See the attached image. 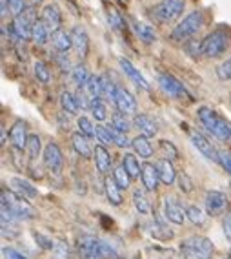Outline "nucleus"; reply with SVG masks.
Wrapping results in <instances>:
<instances>
[{"mask_svg":"<svg viewBox=\"0 0 231 259\" xmlns=\"http://www.w3.org/2000/svg\"><path fill=\"white\" fill-rule=\"evenodd\" d=\"M197 115H199V120L202 122L204 128L208 130V132H211L217 139H220V141L231 139V126L227 124V120L222 119L215 110H211V108H208V106H200L199 111H197Z\"/></svg>","mask_w":231,"mask_h":259,"instance_id":"nucleus-1","label":"nucleus"},{"mask_svg":"<svg viewBox=\"0 0 231 259\" xmlns=\"http://www.w3.org/2000/svg\"><path fill=\"white\" fill-rule=\"evenodd\" d=\"M0 206L8 210V212H10L15 219H19V221H28V219L35 218V208L28 203V199L20 197V195L15 194V192L2 190V204H0Z\"/></svg>","mask_w":231,"mask_h":259,"instance_id":"nucleus-2","label":"nucleus"},{"mask_svg":"<svg viewBox=\"0 0 231 259\" xmlns=\"http://www.w3.org/2000/svg\"><path fill=\"white\" fill-rule=\"evenodd\" d=\"M186 0H162L149 10V17L157 24H173L182 15Z\"/></svg>","mask_w":231,"mask_h":259,"instance_id":"nucleus-3","label":"nucleus"},{"mask_svg":"<svg viewBox=\"0 0 231 259\" xmlns=\"http://www.w3.org/2000/svg\"><path fill=\"white\" fill-rule=\"evenodd\" d=\"M181 254L184 259H209L213 243L204 236H190L181 243Z\"/></svg>","mask_w":231,"mask_h":259,"instance_id":"nucleus-4","label":"nucleus"},{"mask_svg":"<svg viewBox=\"0 0 231 259\" xmlns=\"http://www.w3.org/2000/svg\"><path fill=\"white\" fill-rule=\"evenodd\" d=\"M202 26H204V13L200 10H195L173 28L171 38L177 42L188 40V38L195 37V35L202 29Z\"/></svg>","mask_w":231,"mask_h":259,"instance_id":"nucleus-5","label":"nucleus"},{"mask_svg":"<svg viewBox=\"0 0 231 259\" xmlns=\"http://www.w3.org/2000/svg\"><path fill=\"white\" fill-rule=\"evenodd\" d=\"M38 20L35 6H28L19 17L13 19V33L19 40H29L33 33V26Z\"/></svg>","mask_w":231,"mask_h":259,"instance_id":"nucleus-6","label":"nucleus"},{"mask_svg":"<svg viewBox=\"0 0 231 259\" xmlns=\"http://www.w3.org/2000/svg\"><path fill=\"white\" fill-rule=\"evenodd\" d=\"M229 46V37L224 29H215L202 40V53L209 59H217Z\"/></svg>","mask_w":231,"mask_h":259,"instance_id":"nucleus-7","label":"nucleus"},{"mask_svg":"<svg viewBox=\"0 0 231 259\" xmlns=\"http://www.w3.org/2000/svg\"><path fill=\"white\" fill-rule=\"evenodd\" d=\"M158 86L162 88V92L169 95L173 99H184L190 97L188 90L184 88V84L181 80H177L173 75L169 73H158Z\"/></svg>","mask_w":231,"mask_h":259,"instance_id":"nucleus-8","label":"nucleus"},{"mask_svg":"<svg viewBox=\"0 0 231 259\" xmlns=\"http://www.w3.org/2000/svg\"><path fill=\"white\" fill-rule=\"evenodd\" d=\"M111 101L115 102L117 110L124 113V115H135L137 113V101H135V97L128 90L121 88V86H117L115 95H113Z\"/></svg>","mask_w":231,"mask_h":259,"instance_id":"nucleus-9","label":"nucleus"},{"mask_svg":"<svg viewBox=\"0 0 231 259\" xmlns=\"http://www.w3.org/2000/svg\"><path fill=\"white\" fill-rule=\"evenodd\" d=\"M44 164L47 166V170H51L53 174H61L62 166H64V157H62V152L59 148L56 143H47L46 148H44Z\"/></svg>","mask_w":231,"mask_h":259,"instance_id":"nucleus-10","label":"nucleus"},{"mask_svg":"<svg viewBox=\"0 0 231 259\" xmlns=\"http://www.w3.org/2000/svg\"><path fill=\"white\" fill-rule=\"evenodd\" d=\"M79 252L82 259H104L100 250V239L95 236L79 237Z\"/></svg>","mask_w":231,"mask_h":259,"instance_id":"nucleus-11","label":"nucleus"},{"mask_svg":"<svg viewBox=\"0 0 231 259\" xmlns=\"http://www.w3.org/2000/svg\"><path fill=\"white\" fill-rule=\"evenodd\" d=\"M40 20L47 26L51 33L56 31V29H62V13H61V8L55 4V2H49L42 8L40 11Z\"/></svg>","mask_w":231,"mask_h":259,"instance_id":"nucleus-12","label":"nucleus"},{"mask_svg":"<svg viewBox=\"0 0 231 259\" xmlns=\"http://www.w3.org/2000/svg\"><path fill=\"white\" fill-rule=\"evenodd\" d=\"M164 215L167 218V221H171L173 225H182L186 221V210L182 208V204L175 199V197H166L164 199Z\"/></svg>","mask_w":231,"mask_h":259,"instance_id":"nucleus-13","label":"nucleus"},{"mask_svg":"<svg viewBox=\"0 0 231 259\" xmlns=\"http://www.w3.org/2000/svg\"><path fill=\"white\" fill-rule=\"evenodd\" d=\"M226 208H227L226 194L217 192V190H211V192L206 194V212L209 215H220Z\"/></svg>","mask_w":231,"mask_h":259,"instance_id":"nucleus-14","label":"nucleus"},{"mask_svg":"<svg viewBox=\"0 0 231 259\" xmlns=\"http://www.w3.org/2000/svg\"><path fill=\"white\" fill-rule=\"evenodd\" d=\"M28 124L24 122L22 119L15 120V124L11 126V132H10V141L13 144L15 150H26L28 146Z\"/></svg>","mask_w":231,"mask_h":259,"instance_id":"nucleus-15","label":"nucleus"},{"mask_svg":"<svg viewBox=\"0 0 231 259\" xmlns=\"http://www.w3.org/2000/svg\"><path fill=\"white\" fill-rule=\"evenodd\" d=\"M190 137H191V143H193V146L197 150H199L200 153H202L204 157L209 159V161L218 162V152H217V148H215V146H213V144L209 143V141L206 139V137H204L202 134H199V132H191Z\"/></svg>","mask_w":231,"mask_h":259,"instance_id":"nucleus-16","label":"nucleus"},{"mask_svg":"<svg viewBox=\"0 0 231 259\" xmlns=\"http://www.w3.org/2000/svg\"><path fill=\"white\" fill-rule=\"evenodd\" d=\"M71 38H73V50L77 51V55L80 59H86L89 53V37L86 29L80 28V26H75L71 29Z\"/></svg>","mask_w":231,"mask_h":259,"instance_id":"nucleus-17","label":"nucleus"},{"mask_svg":"<svg viewBox=\"0 0 231 259\" xmlns=\"http://www.w3.org/2000/svg\"><path fill=\"white\" fill-rule=\"evenodd\" d=\"M11 188H13L15 194H19L20 197H24V199H35L38 195V190L37 186H33L29 181L22 179V177H13V179L10 181Z\"/></svg>","mask_w":231,"mask_h":259,"instance_id":"nucleus-18","label":"nucleus"},{"mask_svg":"<svg viewBox=\"0 0 231 259\" xmlns=\"http://www.w3.org/2000/svg\"><path fill=\"white\" fill-rule=\"evenodd\" d=\"M119 64H121L122 71L128 75V79H130L131 82H135L137 86H139V88H142V90H146V92H148V90H149L148 80L144 79V75L140 73V71L137 70L133 64H131L130 60H128V59H119Z\"/></svg>","mask_w":231,"mask_h":259,"instance_id":"nucleus-19","label":"nucleus"},{"mask_svg":"<svg viewBox=\"0 0 231 259\" xmlns=\"http://www.w3.org/2000/svg\"><path fill=\"white\" fill-rule=\"evenodd\" d=\"M133 126L139 130L140 135H146V137L157 135V132H158L157 122H155V120H153L149 115H146V113H139V115H135Z\"/></svg>","mask_w":231,"mask_h":259,"instance_id":"nucleus-20","label":"nucleus"},{"mask_svg":"<svg viewBox=\"0 0 231 259\" xmlns=\"http://www.w3.org/2000/svg\"><path fill=\"white\" fill-rule=\"evenodd\" d=\"M93 159H95L97 170L100 171V174H107V171H109L113 159H111V153L107 152L104 144H97V146H95V150H93Z\"/></svg>","mask_w":231,"mask_h":259,"instance_id":"nucleus-21","label":"nucleus"},{"mask_svg":"<svg viewBox=\"0 0 231 259\" xmlns=\"http://www.w3.org/2000/svg\"><path fill=\"white\" fill-rule=\"evenodd\" d=\"M140 177H142V185L144 188L148 190V192H155L158 186V171H157V166L155 164H149V162H144L142 164V174H140Z\"/></svg>","mask_w":231,"mask_h":259,"instance_id":"nucleus-22","label":"nucleus"},{"mask_svg":"<svg viewBox=\"0 0 231 259\" xmlns=\"http://www.w3.org/2000/svg\"><path fill=\"white\" fill-rule=\"evenodd\" d=\"M51 44L55 46V50L59 51V53H68V51L73 48L71 33L64 31V29H56V31L51 33Z\"/></svg>","mask_w":231,"mask_h":259,"instance_id":"nucleus-23","label":"nucleus"},{"mask_svg":"<svg viewBox=\"0 0 231 259\" xmlns=\"http://www.w3.org/2000/svg\"><path fill=\"white\" fill-rule=\"evenodd\" d=\"M155 166H157L160 183H164V185H167V186H169L171 183H175L177 171H175V168H173V164H171V161H167V159H160Z\"/></svg>","mask_w":231,"mask_h":259,"instance_id":"nucleus-24","label":"nucleus"},{"mask_svg":"<svg viewBox=\"0 0 231 259\" xmlns=\"http://www.w3.org/2000/svg\"><path fill=\"white\" fill-rule=\"evenodd\" d=\"M71 144H73L75 152L79 153L80 157H89V155L93 153L89 139L86 137V135L80 134V132H75V134L71 135Z\"/></svg>","mask_w":231,"mask_h":259,"instance_id":"nucleus-25","label":"nucleus"},{"mask_svg":"<svg viewBox=\"0 0 231 259\" xmlns=\"http://www.w3.org/2000/svg\"><path fill=\"white\" fill-rule=\"evenodd\" d=\"M104 192H106V197L113 206H121L122 204V194L119 185L115 183L113 177H106L104 179Z\"/></svg>","mask_w":231,"mask_h":259,"instance_id":"nucleus-26","label":"nucleus"},{"mask_svg":"<svg viewBox=\"0 0 231 259\" xmlns=\"http://www.w3.org/2000/svg\"><path fill=\"white\" fill-rule=\"evenodd\" d=\"M131 146H133L135 153L142 159H149L153 155V144H151V141H149V137H146V135L135 137Z\"/></svg>","mask_w":231,"mask_h":259,"instance_id":"nucleus-27","label":"nucleus"},{"mask_svg":"<svg viewBox=\"0 0 231 259\" xmlns=\"http://www.w3.org/2000/svg\"><path fill=\"white\" fill-rule=\"evenodd\" d=\"M148 232H149V236L155 237V239H160V241L173 239V230H171L167 225H164L162 221L149 223V225H148Z\"/></svg>","mask_w":231,"mask_h":259,"instance_id":"nucleus-28","label":"nucleus"},{"mask_svg":"<svg viewBox=\"0 0 231 259\" xmlns=\"http://www.w3.org/2000/svg\"><path fill=\"white\" fill-rule=\"evenodd\" d=\"M49 29H47V26L44 22H42L40 19L35 22V26H33V33H31V40L35 42V44H38V46H44L47 40H49Z\"/></svg>","mask_w":231,"mask_h":259,"instance_id":"nucleus-29","label":"nucleus"},{"mask_svg":"<svg viewBox=\"0 0 231 259\" xmlns=\"http://www.w3.org/2000/svg\"><path fill=\"white\" fill-rule=\"evenodd\" d=\"M133 29H135V33H137V37H139L140 40L146 42V44H151V42L157 40L155 29H153V26H149V24L135 22V24H133Z\"/></svg>","mask_w":231,"mask_h":259,"instance_id":"nucleus-30","label":"nucleus"},{"mask_svg":"<svg viewBox=\"0 0 231 259\" xmlns=\"http://www.w3.org/2000/svg\"><path fill=\"white\" fill-rule=\"evenodd\" d=\"M133 204L140 213L151 212V203H149L148 195H146V192H144L142 188H137L133 192Z\"/></svg>","mask_w":231,"mask_h":259,"instance_id":"nucleus-31","label":"nucleus"},{"mask_svg":"<svg viewBox=\"0 0 231 259\" xmlns=\"http://www.w3.org/2000/svg\"><path fill=\"white\" fill-rule=\"evenodd\" d=\"M122 166L124 170L130 174V177H139V174H142V166L139 164V159L135 157L133 153H126L124 157H122Z\"/></svg>","mask_w":231,"mask_h":259,"instance_id":"nucleus-32","label":"nucleus"},{"mask_svg":"<svg viewBox=\"0 0 231 259\" xmlns=\"http://www.w3.org/2000/svg\"><path fill=\"white\" fill-rule=\"evenodd\" d=\"M61 106L66 113H70V115H75V113H79V104H77V97H75L73 93L70 92H62L61 93Z\"/></svg>","mask_w":231,"mask_h":259,"instance_id":"nucleus-33","label":"nucleus"},{"mask_svg":"<svg viewBox=\"0 0 231 259\" xmlns=\"http://www.w3.org/2000/svg\"><path fill=\"white\" fill-rule=\"evenodd\" d=\"M33 73H35L37 80H40L42 84H49L51 82V70H49V66H47L46 62L37 60V62L33 64Z\"/></svg>","mask_w":231,"mask_h":259,"instance_id":"nucleus-34","label":"nucleus"},{"mask_svg":"<svg viewBox=\"0 0 231 259\" xmlns=\"http://www.w3.org/2000/svg\"><path fill=\"white\" fill-rule=\"evenodd\" d=\"M71 77H73L75 84H79L80 88H84L86 84H88V80L91 79V75H89L88 68L84 64H79V66H75L73 71H71Z\"/></svg>","mask_w":231,"mask_h":259,"instance_id":"nucleus-35","label":"nucleus"},{"mask_svg":"<svg viewBox=\"0 0 231 259\" xmlns=\"http://www.w3.org/2000/svg\"><path fill=\"white\" fill-rule=\"evenodd\" d=\"M82 90L88 93L91 99H100V95H102L100 77H97V75H91V79L88 80V84H86Z\"/></svg>","mask_w":231,"mask_h":259,"instance_id":"nucleus-36","label":"nucleus"},{"mask_svg":"<svg viewBox=\"0 0 231 259\" xmlns=\"http://www.w3.org/2000/svg\"><path fill=\"white\" fill-rule=\"evenodd\" d=\"M113 179H115V183L119 185V188L121 190H128L130 188V183H131V177L130 174L124 170V166H117L115 170H113Z\"/></svg>","mask_w":231,"mask_h":259,"instance_id":"nucleus-37","label":"nucleus"},{"mask_svg":"<svg viewBox=\"0 0 231 259\" xmlns=\"http://www.w3.org/2000/svg\"><path fill=\"white\" fill-rule=\"evenodd\" d=\"M77 126H79L80 134L86 135L88 139H91V137H97V126H93V122L88 119V117H79V120H77Z\"/></svg>","mask_w":231,"mask_h":259,"instance_id":"nucleus-38","label":"nucleus"},{"mask_svg":"<svg viewBox=\"0 0 231 259\" xmlns=\"http://www.w3.org/2000/svg\"><path fill=\"white\" fill-rule=\"evenodd\" d=\"M111 126L113 128H117L119 132H124V134H128L131 130V120L128 119V115H124V113H115L113 115V119H111Z\"/></svg>","mask_w":231,"mask_h":259,"instance_id":"nucleus-39","label":"nucleus"},{"mask_svg":"<svg viewBox=\"0 0 231 259\" xmlns=\"http://www.w3.org/2000/svg\"><path fill=\"white\" fill-rule=\"evenodd\" d=\"M107 130H109L111 139H113V143H115L117 146H121V148H128V146L133 144V141L128 139V135H126L124 132H119V130L113 128V126H107Z\"/></svg>","mask_w":231,"mask_h":259,"instance_id":"nucleus-40","label":"nucleus"},{"mask_svg":"<svg viewBox=\"0 0 231 259\" xmlns=\"http://www.w3.org/2000/svg\"><path fill=\"white\" fill-rule=\"evenodd\" d=\"M40 148H42V144H40V137H38L37 134L29 135V139H28V146H26V152H28L29 159H37V157H38V153H40Z\"/></svg>","mask_w":231,"mask_h":259,"instance_id":"nucleus-41","label":"nucleus"},{"mask_svg":"<svg viewBox=\"0 0 231 259\" xmlns=\"http://www.w3.org/2000/svg\"><path fill=\"white\" fill-rule=\"evenodd\" d=\"M89 110H91V113L95 115V119H97V120H106V117H107V108H106V104H104V102L100 101V99H93Z\"/></svg>","mask_w":231,"mask_h":259,"instance_id":"nucleus-42","label":"nucleus"},{"mask_svg":"<svg viewBox=\"0 0 231 259\" xmlns=\"http://www.w3.org/2000/svg\"><path fill=\"white\" fill-rule=\"evenodd\" d=\"M186 215H188V219H190L193 225H202L204 223L202 210H200L199 206H195V204H191V206L186 208Z\"/></svg>","mask_w":231,"mask_h":259,"instance_id":"nucleus-43","label":"nucleus"},{"mask_svg":"<svg viewBox=\"0 0 231 259\" xmlns=\"http://www.w3.org/2000/svg\"><path fill=\"white\" fill-rule=\"evenodd\" d=\"M217 77L220 80H231V59L224 60L217 66Z\"/></svg>","mask_w":231,"mask_h":259,"instance_id":"nucleus-44","label":"nucleus"},{"mask_svg":"<svg viewBox=\"0 0 231 259\" xmlns=\"http://www.w3.org/2000/svg\"><path fill=\"white\" fill-rule=\"evenodd\" d=\"M100 86H102V95H106V97L113 99V95H115V90L117 86L113 82H111L109 79H107L106 75H100Z\"/></svg>","mask_w":231,"mask_h":259,"instance_id":"nucleus-45","label":"nucleus"},{"mask_svg":"<svg viewBox=\"0 0 231 259\" xmlns=\"http://www.w3.org/2000/svg\"><path fill=\"white\" fill-rule=\"evenodd\" d=\"M179 188L184 192V194H190L191 190H193V181H191V177L188 176V174H179Z\"/></svg>","mask_w":231,"mask_h":259,"instance_id":"nucleus-46","label":"nucleus"},{"mask_svg":"<svg viewBox=\"0 0 231 259\" xmlns=\"http://www.w3.org/2000/svg\"><path fill=\"white\" fill-rule=\"evenodd\" d=\"M53 252H55L56 259H70V248H68V243H64V241H56Z\"/></svg>","mask_w":231,"mask_h":259,"instance_id":"nucleus-47","label":"nucleus"},{"mask_svg":"<svg viewBox=\"0 0 231 259\" xmlns=\"http://www.w3.org/2000/svg\"><path fill=\"white\" fill-rule=\"evenodd\" d=\"M186 51H188V55H191V57L204 55V53H202V42L190 40L188 44H186Z\"/></svg>","mask_w":231,"mask_h":259,"instance_id":"nucleus-48","label":"nucleus"},{"mask_svg":"<svg viewBox=\"0 0 231 259\" xmlns=\"http://www.w3.org/2000/svg\"><path fill=\"white\" fill-rule=\"evenodd\" d=\"M33 237H35V241L40 245V248H44V250H53V248H55V243H53L49 237L42 236V234H38V232H35V234H33Z\"/></svg>","mask_w":231,"mask_h":259,"instance_id":"nucleus-49","label":"nucleus"},{"mask_svg":"<svg viewBox=\"0 0 231 259\" xmlns=\"http://www.w3.org/2000/svg\"><path fill=\"white\" fill-rule=\"evenodd\" d=\"M97 139L100 141V144H111L113 143L107 126H97Z\"/></svg>","mask_w":231,"mask_h":259,"instance_id":"nucleus-50","label":"nucleus"},{"mask_svg":"<svg viewBox=\"0 0 231 259\" xmlns=\"http://www.w3.org/2000/svg\"><path fill=\"white\" fill-rule=\"evenodd\" d=\"M26 0H10V11L13 17H19L24 10H26Z\"/></svg>","mask_w":231,"mask_h":259,"instance_id":"nucleus-51","label":"nucleus"},{"mask_svg":"<svg viewBox=\"0 0 231 259\" xmlns=\"http://www.w3.org/2000/svg\"><path fill=\"white\" fill-rule=\"evenodd\" d=\"M107 20H109V26H111V28H115V29H121L122 28L121 15L117 13L115 10H109V11H107Z\"/></svg>","mask_w":231,"mask_h":259,"instance_id":"nucleus-52","label":"nucleus"},{"mask_svg":"<svg viewBox=\"0 0 231 259\" xmlns=\"http://www.w3.org/2000/svg\"><path fill=\"white\" fill-rule=\"evenodd\" d=\"M56 64H59V68H61L62 71H73V68H71V62L70 59L66 57V53H59V55L55 57Z\"/></svg>","mask_w":231,"mask_h":259,"instance_id":"nucleus-53","label":"nucleus"},{"mask_svg":"<svg viewBox=\"0 0 231 259\" xmlns=\"http://www.w3.org/2000/svg\"><path fill=\"white\" fill-rule=\"evenodd\" d=\"M2 254H4L6 259H28L26 255L22 254V252H19V250L11 248V246H4V250H2Z\"/></svg>","mask_w":231,"mask_h":259,"instance_id":"nucleus-54","label":"nucleus"},{"mask_svg":"<svg viewBox=\"0 0 231 259\" xmlns=\"http://www.w3.org/2000/svg\"><path fill=\"white\" fill-rule=\"evenodd\" d=\"M218 162H220L222 166L226 168V171L231 174V152H218Z\"/></svg>","mask_w":231,"mask_h":259,"instance_id":"nucleus-55","label":"nucleus"},{"mask_svg":"<svg viewBox=\"0 0 231 259\" xmlns=\"http://www.w3.org/2000/svg\"><path fill=\"white\" fill-rule=\"evenodd\" d=\"M160 146H162V150H164V152L169 153V159L177 157V148L169 143V141H160Z\"/></svg>","mask_w":231,"mask_h":259,"instance_id":"nucleus-56","label":"nucleus"},{"mask_svg":"<svg viewBox=\"0 0 231 259\" xmlns=\"http://www.w3.org/2000/svg\"><path fill=\"white\" fill-rule=\"evenodd\" d=\"M224 234H226V237L231 241V215H227V218L224 219Z\"/></svg>","mask_w":231,"mask_h":259,"instance_id":"nucleus-57","label":"nucleus"},{"mask_svg":"<svg viewBox=\"0 0 231 259\" xmlns=\"http://www.w3.org/2000/svg\"><path fill=\"white\" fill-rule=\"evenodd\" d=\"M2 146H6V130L2 128Z\"/></svg>","mask_w":231,"mask_h":259,"instance_id":"nucleus-58","label":"nucleus"},{"mask_svg":"<svg viewBox=\"0 0 231 259\" xmlns=\"http://www.w3.org/2000/svg\"><path fill=\"white\" fill-rule=\"evenodd\" d=\"M42 0H29V6H37V4H40Z\"/></svg>","mask_w":231,"mask_h":259,"instance_id":"nucleus-59","label":"nucleus"},{"mask_svg":"<svg viewBox=\"0 0 231 259\" xmlns=\"http://www.w3.org/2000/svg\"><path fill=\"white\" fill-rule=\"evenodd\" d=\"M227 259H231V254H229V257H227Z\"/></svg>","mask_w":231,"mask_h":259,"instance_id":"nucleus-60","label":"nucleus"}]
</instances>
